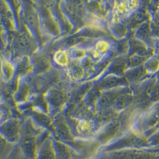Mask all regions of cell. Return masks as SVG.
Returning <instances> with one entry per match:
<instances>
[{
  "mask_svg": "<svg viewBox=\"0 0 159 159\" xmlns=\"http://www.w3.org/2000/svg\"><path fill=\"white\" fill-rule=\"evenodd\" d=\"M159 121V105L155 107L153 111L149 114L147 118V123L149 125H154Z\"/></svg>",
  "mask_w": 159,
  "mask_h": 159,
  "instance_id": "cell-7",
  "label": "cell"
},
{
  "mask_svg": "<svg viewBox=\"0 0 159 159\" xmlns=\"http://www.w3.org/2000/svg\"><path fill=\"white\" fill-rule=\"evenodd\" d=\"M49 63L46 59H39V61L37 62V66H38L39 70H44L48 66Z\"/></svg>",
  "mask_w": 159,
  "mask_h": 159,
  "instance_id": "cell-14",
  "label": "cell"
},
{
  "mask_svg": "<svg viewBox=\"0 0 159 159\" xmlns=\"http://www.w3.org/2000/svg\"><path fill=\"white\" fill-rule=\"evenodd\" d=\"M23 147L29 155H33L35 152V143L30 137H26L23 141Z\"/></svg>",
  "mask_w": 159,
  "mask_h": 159,
  "instance_id": "cell-3",
  "label": "cell"
},
{
  "mask_svg": "<svg viewBox=\"0 0 159 159\" xmlns=\"http://www.w3.org/2000/svg\"><path fill=\"white\" fill-rule=\"evenodd\" d=\"M17 45L19 48L24 49L28 45V39L24 35H20L17 38Z\"/></svg>",
  "mask_w": 159,
  "mask_h": 159,
  "instance_id": "cell-11",
  "label": "cell"
},
{
  "mask_svg": "<svg viewBox=\"0 0 159 159\" xmlns=\"http://www.w3.org/2000/svg\"><path fill=\"white\" fill-rule=\"evenodd\" d=\"M145 74H146L145 70L142 68V67H140V68H137L135 69V70L130 71L128 73V76L130 80L135 81V80H138V79H141L142 77H143Z\"/></svg>",
  "mask_w": 159,
  "mask_h": 159,
  "instance_id": "cell-6",
  "label": "cell"
},
{
  "mask_svg": "<svg viewBox=\"0 0 159 159\" xmlns=\"http://www.w3.org/2000/svg\"><path fill=\"white\" fill-rule=\"evenodd\" d=\"M143 62V57L139 56H134L130 59V63L132 66H137Z\"/></svg>",
  "mask_w": 159,
  "mask_h": 159,
  "instance_id": "cell-15",
  "label": "cell"
},
{
  "mask_svg": "<svg viewBox=\"0 0 159 159\" xmlns=\"http://www.w3.org/2000/svg\"><path fill=\"white\" fill-rule=\"evenodd\" d=\"M149 27L148 25H144L143 27H141V29L139 30V33L141 36H146L149 35Z\"/></svg>",
  "mask_w": 159,
  "mask_h": 159,
  "instance_id": "cell-16",
  "label": "cell"
},
{
  "mask_svg": "<svg viewBox=\"0 0 159 159\" xmlns=\"http://www.w3.org/2000/svg\"><path fill=\"white\" fill-rule=\"evenodd\" d=\"M121 82V79L118 78H109L102 82V86L104 88H111L117 85Z\"/></svg>",
  "mask_w": 159,
  "mask_h": 159,
  "instance_id": "cell-10",
  "label": "cell"
},
{
  "mask_svg": "<svg viewBox=\"0 0 159 159\" xmlns=\"http://www.w3.org/2000/svg\"><path fill=\"white\" fill-rule=\"evenodd\" d=\"M129 102V96L127 94H121L118 96L114 100V103L116 108L121 109L126 107Z\"/></svg>",
  "mask_w": 159,
  "mask_h": 159,
  "instance_id": "cell-5",
  "label": "cell"
},
{
  "mask_svg": "<svg viewBox=\"0 0 159 159\" xmlns=\"http://www.w3.org/2000/svg\"><path fill=\"white\" fill-rule=\"evenodd\" d=\"M57 131L59 135L62 138L68 139L70 138V131H69L68 128L64 125V124L61 123L58 124L57 126Z\"/></svg>",
  "mask_w": 159,
  "mask_h": 159,
  "instance_id": "cell-9",
  "label": "cell"
},
{
  "mask_svg": "<svg viewBox=\"0 0 159 159\" xmlns=\"http://www.w3.org/2000/svg\"><path fill=\"white\" fill-rule=\"evenodd\" d=\"M118 130V124L116 123L112 124V125H111L110 126L108 127L103 133H102L100 137V139H101L102 141H103V142L107 141L108 139H110L111 137H112V136H114L115 134H116Z\"/></svg>",
  "mask_w": 159,
  "mask_h": 159,
  "instance_id": "cell-1",
  "label": "cell"
},
{
  "mask_svg": "<svg viewBox=\"0 0 159 159\" xmlns=\"http://www.w3.org/2000/svg\"><path fill=\"white\" fill-rule=\"evenodd\" d=\"M55 155L50 146H45L42 151L40 159H54Z\"/></svg>",
  "mask_w": 159,
  "mask_h": 159,
  "instance_id": "cell-8",
  "label": "cell"
},
{
  "mask_svg": "<svg viewBox=\"0 0 159 159\" xmlns=\"http://www.w3.org/2000/svg\"><path fill=\"white\" fill-rule=\"evenodd\" d=\"M154 98L156 99V100H158L159 99V87H158L154 91Z\"/></svg>",
  "mask_w": 159,
  "mask_h": 159,
  "instance_id": "cell-17",
  "label": "cell"
},
{
  "mask_svg": "<svg viewBox=\"0 0 159 159\" xmlns=\"http://www.w3.org/2000/svg\"><path fill=\"white\" fill-rule=\"evenodd\" d=\"M49 99H50L52 103L54 104V106H61L63 103L64 97H63V93L60 91H54L51 93Z\"/></svg>",
  "mask_w": 159,
  "mask_h": 159,
  "instance_id": "cell-4",
  "label": "cell"
},
{
  "mask_svg": "<svg viewBox=\"0 0 159 159\" xmlns=\"http://www.w3.org/2000/svg\"><path fill=\"white\" fill-rule=\"evenodd\" d=\"M46 26L48 29L51 32H52V33H57V26L56 23L54 22V21H53L52 19H49V20H47Z\"/></svg>",
  "mask_w": 159,
  "mask_h": 159,
  "instance_id": "cell-13",
  "label": "cell"
},
{
  "mask_svg": "<svg viewBox=\"0 0 159 159\" xmlns=\"http://www.w3.org/2000/svg\"><path fill=\"white\" fill-rule=\"evenodd\" d=\"M58 152H59L60 156L63 159H65L69 156L68 150L63 145H58Z\"/></svg>",
  "mask_w": 159,
  "mask_h": 159,
  "instance_id": "cell-12",
  "label": "cell"
},
{
  "mask_svg": "<svg viewBox=\"0 0 159 159\" xmlns=\"http://www.w3.org/2000/svg\"><path fill=\"white\" fill-rule=\"evenodd\" d=\"M3 131L10 138H15L18 134V128L16 124L10 122L5 125L3 128Z\"/></svg>",
  "mask_w": 159,
  "mask_h": 159,
  "instance_id": "cell-2",
  "label": "cell"
}]
</instances>
